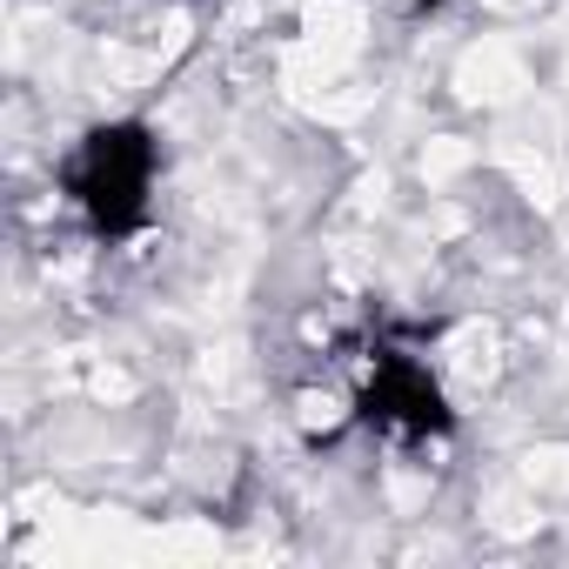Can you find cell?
<instances>
[{"label": "cell", "mask_w": 569, "mask_h": 569, "mask_svg": "<svg viewBox=\"0 0 569 569\" xmlns=\"http://www.w3.org/2000/svg\"><path fill=\"white\" fill-rule=\"evenodd\" d=\"M61 201L74 208V221L121 248L134 234H148L154 221V188H161V134L148 114H108L94 128L74 134V148L54 168Z\"/></svg>", "instance_id": "obj_1"}, {"label": "cell", "mask_w": 569, "mask_h": 569, "mask_svg": "<svg viewBox=\"0 0 569 569\" xmlns=\"http://www.w3.org/2000/svg\"><path fill=\"white\" fill-rule=\"evenodd\" d=\"M349 402H356V422L396 449H429V442L456 436V402H449L442 376L429 369V356H416L402 342H369Z\"/></svg>", "instance_id": "obj_2"}]
</instances>
